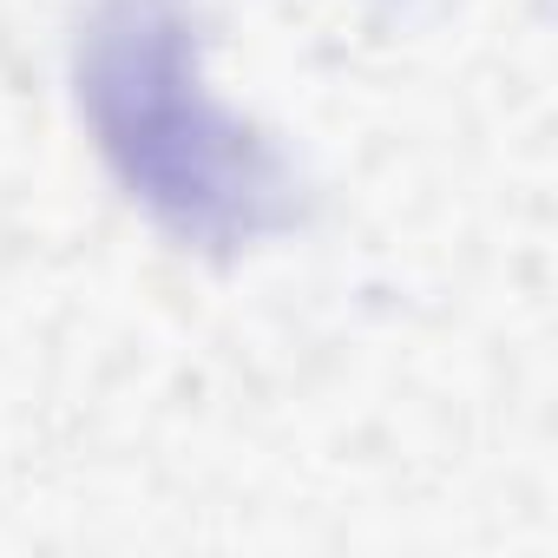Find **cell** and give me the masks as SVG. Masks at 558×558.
<instances>
[{
  "label": "cell",
  "instance_id": "1",
  "mask_svg": "<svg viewBox=\"0 0 558 558\" xmlns=\"http://www.w3.org/2000/svg\"><path fill=\"white\" fill-rule=\"evenodd\" d=\"M86 99L119 171L191 236H250L276 210L269 151L223 125L191 73L184 21L165 0H112L93 27Z\"/></svg>",
  "mask_w": 558,
  "mask_h": 558
}]
</instances>
